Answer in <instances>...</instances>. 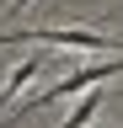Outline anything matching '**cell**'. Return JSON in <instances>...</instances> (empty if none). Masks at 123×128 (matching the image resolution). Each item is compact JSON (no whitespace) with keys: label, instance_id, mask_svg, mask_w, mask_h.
<instances>
[{"label":"cell","instance_id":"obj_5","mask_svg":"<svg viewBox=\"0 0 123 128\" xmlns=\"http://www.w3.org/2000/svg\"><path fill=\"white\" fill-rule=\"evenodd\" d=\"M6 43H22V32H0V48H6Z\"/></svg>","mask_w":123,"mask_h":128},{"label":"cell","instance_id":"obj_1","mask_svg":"<svg viewBox=\"0 0 123 128\" xmlns=\"http://www.w3.org/2000/svg\"><path fill=\"white\" fill-rule=\"evenodd\" d=\"M107 75H123V54L118 59H102V64H75V75L70 80H54L48 91H38L32 102H27V118H32V112H43V107H54V102H64V96H75V91H91V86H102Z\"/></svg>","mask_w":123,"mask_h":128},{"label":"cell","instance_id":"obj_2","mask_svg":"<svg viewBox=\"0 0 123 128\" xmlns=\"http://www.w3.org/2000/svg\"><path fill=\"white\" fill-rule=\"evenodd\" d=\"M22 43H48V48H91V54H123V38L86 32V27H32V32H22Z\"/></svg>","mask_w":123,"mask_h":128},{"label":"cell","instance_id":"obj_3","mask_svg":"<svg viewBox=\"0 0 123 128\" xmlns=\"http://www.w3.org/2000/svg\"><path fill=\"white\" fill-rule=\"evenodd\" d=\"M38 75H48V59H43V54H32V59H22L16 70L6 75V86H0V118H6V112H11V102H16V96H22L27 86H32Z\"/></svg>","mask_w":123,"mask_h":128},{"label":"cell","instance_id":"obj_6","mask_svg":"<svg viewBox=\"0 0 123 128\" xmlns=\"http://www.w3.org/2000/svg\"><path fill=\"white\" fill-rule=\"evenodd\" d=\"M27 6H32V0H11V16H22V11H27Z\"/></svg>","mask_w":123,"mask_h":128},{"label":"cell","instance_id":"obj_4","mask_svg":"<svg viewBox=\"0 0 123 128\" xmlns=\"http://www.w3.org/2000/svg\"><path fill=\"white\" fill-rule=\"evenodd\" d=\"M96 112H102V86H91V91L80 96V107H75L59 128H91V123H96Z\"/></svg>","mask_w":123,"mask_h":128}]
</instances>
